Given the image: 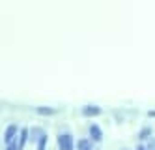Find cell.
<instances>
[{
    "label": "cell",
    "instance_id": "cell-1",
    "mask_svg": "<svg viewBox=\"0 0 155 150\" xmlns=\"http://www.w3.org/2000/svg\"><path fill=\"white\" fill-rule=\"evenodd\" d=\"M56 143H58V150H75V139L69 131H60L56 137Z\"/></svg>",
    "mask_w": 155,
    "mask_h": 150
},
{
    "label": "cell",
    "instance_id": "cell-2",
    "mask_svg": "<svg viewBox=\"0 0 155 150\" xmlns=\"http://www.w3.org/2000/svg\"><path fill=\"white\" fill-rule=\"evenodd\" d=\"M101 113H103V109L99 107V105H94V103H88V105H82L81 107V114H82L84 118H95Z\"/></svg>",
    "mask_w": 155,
    "mask_h": 150
},
{
    "label": "cell",
    "instance_id": "cell-3",
    "mask_svg": "<svg viewBox=\"0 0 155 150\" xmlns=\"http://www.w3.org/2000/svg\"><path fill=\"white\" fill-rule=\"evenodd\" d=\"M88 133H90L88 139H90L92 143H101L103 141V130H101V126H99V124L92 122L90 128H88Z\"/></svg>",
    "mask_w": 155,
    "mask_h": 150
},
{
    "label": "cell",
    "instance_id": "cell-4",
    "mask_svg": "<svg viewBox=\"0 0 155 150\" xmlns=\"http://www.w3.org/2000/svg\"><path fill=\"white\" fill-rule=\"evenodd\" d=\"M17 135H19V126L17 124H9L8 128H6V131H4V143H6V146L15 143Z\"/></svg>",
    "mask_w": 155,
    "mask_h": 150
},
{
    "label": "cell",
    "instance_id": "cell-5",
    "mask_svg": "<svg viewBox=\"0 0 155 150\" xmlns=\"http://www.w3.org/2000/svg\"><path fill=\"white\" fill-rule=\"evenodd\" d=\"M47 131L41 128V126H32V128H28V141H32V143H38L39 139H41V135H45Z\"/></svg>",
    "mask_w": 155,
    "mask_h": 150
},
{
    "label": "cell",
    "instance_id": "cell-6",
    "mask_svg": "<svg viewBox=\"0 0 155 150\" xmlns=\"http://www.w3.org/2000/svg\"><path fill=\"white\" fill-rule=\"evenodd\" d=\"M26 141H28V128L25 126V128H21V130H19V135H17V139H15V146H17V150H23L25 145H26Z\"/></svg>",
    "mask_w": 155,
    "mask_h": 150
},
{
    "label": "cell",
    "instance_id": "cell-7",
    "mask_svg": "<svg viewBox=\"0 0 155 150\" xmlns=\"http://www.w3.org/2000/svg\"><path fill=\"white\" fill-rule=\"evenodd\" d=\"M34 111H36V114H39V117H52V114L56 113V109H54V107H49V105H39V107H36Z\"/></svg>",
    "mask_w": 155,
    "mask_h": 150
},
{
    "label": "cell",
    "instance_id": "cell-8",
    "mask_svg": "<svg viewBox=\"0 0 155 150\" xmlns=\"http://www.w3.org/2000/svg\"><path fill=\"white\" fill-rule=\"evenodd\" d=\"M77 150H94V143L88 139V137H82L77 143Z\"/></svg>",
    "mask_w": 155,
    "mask_h": 150
},
{
    "label": "cell",
    "instance_id": "cell-9",
    "mask_svg": "<svg viewBox=\"0 0 155 150\" xmlns=\"http://www.w3.org/2000/svg\"><path fill=\"white\" fill-rule=\"evenodd\" d=\"M47 141H49V135H41V139L36 143V150H47Z\"/></svg>",
    "mask_w": 155,
    "mask_h": 150
},
{
    "label": "cell",
    "instance_id": "cell-10",
    "mask_svg": "<svg viewBox=\"0 0 155 150\" xmlns=\"http://www.w3.org/2000/svg\"><path fill=\"white\" fill-rule=\"evenodd\" d=\"M150 135H151V128H150V126H146V128H142L138 131V139L140 141H146V139H150Z\"/></svg>",
    "mask_w": 155,
    "mask_h": 150
},
{
    "label": "cell",
    "instance_id": "cell-11",
    "mask_svg": "<svg viewBox=\"0 0 155 150\" xmlns=\"http://www.w3.org/2000/svg\"><path fill=\"white\" fill-rule=\"evenodd\" d=\"M6 150H17V146H15V143H12V145H8V146H6Z\"/></svg>",
    "mask_w": 155,
    "mask_h": 150
},
{
    "label": "cell",
    "instance_id": "cell-12",
    "mask_svg": "<svg viewBox=\"0 0 155 150\" xmlns=\"http://www.w3.org/2000/svg\"><path fill=\"white\" fill-rule=\"evenodd\" d=\"M135 150H146V146H144V145H138V146H137Z\"/></svg>",
    "mask_w": 155,
    "mask_h": 150
},
{
    "label": "cell",
    "instance_id": "cell-13",
    "mask_svg": "<svg viewBox=\"0 0 155 150\" xmlns=\"http://www.w3.org/2000/svg\"><path fill=\"white\" fill-rule=\"evenodd\" d=\"M148 117H151V118H153V117H155V111H148Z\"/></svg>",
    "mask_w": 155,
    "mask_h": 150
},
{
    "label": "cell",
    "instance_id": "cell-14",
    "mask_svg": "<svg viewBox=\"0 0 155 150\" xmlns=\"http://www.w3.org/2000/svg\"><path fill=\"white\" fill-rule=\"evenodd\" d=\"M121 150H127V148H121Z\"/></svg>",
    "mask_w": 155,
    "mask_h": 150
}]
</instances>
